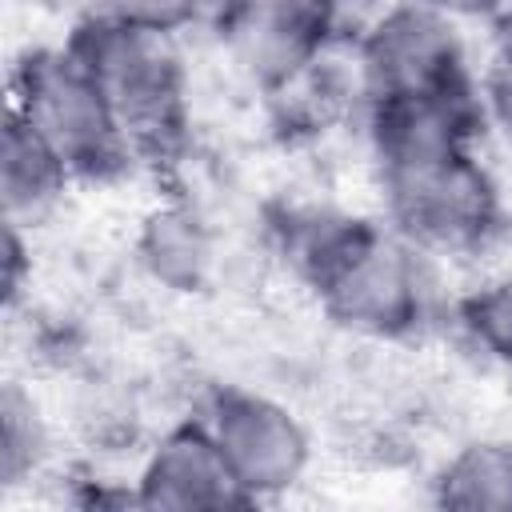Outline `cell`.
<instances>
[{
	"label": "cell",
	"mask_w": 512,
	"mask_h": 512,
	"mask_svg": "<svg viewBox=\"0 0 512 512\" xmlns=\"http://www.w3.org/2000/svg\"><path fill=\"white\" fill-rule=\"evenodd\" d=\"M384 224L424 256H476L504 224V196L480 148L380 168Z\"/></svg>",
	"instance_id": "4"
},
{
	"label": "cell",
	"mask_w": 512,
	"mask_h": 512,
	"mask_svg": "<svg viewBox=\"0 0 512 512\" xmlns=\"http://www.w3.org/2000/svg\"><path fill=\"white\" fill-rule=\"evenodd\" d=\"M92 12L116 16L124 24H140L152 32H172V36L200 24V0H96Z\"/></svg>",
	"instance_id": "15"
},
{
	"label": "cell",
	"mask_w": 512,
	"mask_h": 512,
	"mask_svg": "<svg viewBox=\"0 0 512 512\" xmlns=\"http://www.w3.org/2000/svg\"><path fill=\"white\" fill-rule=\"evenodd\" d=\"M24 236H28V228L4 220V300H8V308H16L24 284L32 280V256H28L32 248Z\"/></svg>",
	"instance_id": "16"
},
{
	"label": "cell",
	"mask_w": 512,
	"mask_h": 512,
	"mask_svg": "<svg viewBox=\"0 0 512 512\" xmlns=\"http://www.w3.org/2000/svg\"><path fill=\"white\" fill-rule=\"evenodd\" d=\"M64 48L96 80L144 164L172 160L188 140V68L172 32L88 12Z\"/></svg>",
	"instance_id": "1"
},
{
	"label": "cell",
	"mask_w": 512,
	"mask_h": 512,
	"mask_svg": "<svg viewBox=\"0 0 512 512\" xmlns=\"http://www.w3.org/2000/svg\"><path fill=\"white\" fill-rule=\"evenodd\" d=\"M460 336L488 360L512 368V272L464 292L452 308Z\"/></svg>",
	"instance_id": "14"
},
{
	"label": "cell",
	"mask_w": 512,
	"mask_h": 512,
	"mask_svg": "<svg viewBox=\"0 0 512 512\" xmlns=\"http://www.w3.org/2000/svg\"><path fill=\"white\" fill-rule=\"evenodd\" d=\"M196 416L224 452L248 504L276 500L304 480L312 464V436L284 400L244 384H220Z\"/></svg>",
	"instance_id": "6"
},
{
	"label": "cell",
	"mask_w": 512,
	"mask_h": 512,
	"mask_svg": "<svg viewBox=\"0 0 512 512\" xmlns=\"http://www.w3.org/2000/svg\"><path fill=\"white\" fill-rule=\"evenodd\" d=\"M484 132H488V112L480 84L364 104V136L376 168H400L448 152H468L480 148Z\"/></svg>",
	"instance_id": "8"
},
{
	"label": "cell",
	"mask_w": 512,
	"mask_h": 512,
	"mask_svg": "<svg viewBox=\"0 0 512 512\" xmlns=\"http://www.w3.org/2000/svg\"><path fill=\"white\" fill-rule=\"evenodd\" d=\"M76 184L72 168L60 160V152L12 108L4 112V136H0V200L4 220L20 228L44 224L64 192Z\"/></svg>",
	"instance_id": "10"
},
{
	"label": "cell",
	"mask_w": 512,
	"mask_h": 512,
	"mask_svg": "<svg viewBox=\"0 0 512 512\" xmlns=\"http://www.w3.org/2000/svg\"><path fill=\"white\" fill-rule=\"evenodd\" d=\"M220 36L252 84L292 92L344 36V16L332 0H248Z\"/></svg>",
	"instance_id": "7"
},
{
	"label": "cell",
	"mask_w": 512,
	"mask_h": 512,
	"mask_svg": "<svg viewBox=\"0 0 512 512\" xmlns=\"http://www.w3.org/2000/svg\"><path fill=\"white\" fill-rule=\"evenodd\" d=\"M460 84H476L460 24L428 4L396 0L356 32V92L364 104Z\"/></svg>",
	"instance_id": "5"
},
{
	"label": "cell",
	"mask_w": 512,
	"mask_h": 512,
	"mask_svg": "<svg viewBox=\"0 0 512 512\" xmlns=\"http://www.w3.org/2000/svg\"><path fill=\"white\" fill-rule=\"evenodd\" d=\"M308 292L328 320L364 340H412L432 320L428 256L368 216H360Z\"/></svg>",
	"instance_id": "3"
},
{
	"label": "cell",
	"mask_w": 512,
	"mask_h": 512,
	"mask_svg": "<svg viewBox=\"0 0 512 512\" xmlns=\"http://www.w3.org/2000/svg\"><path fill=\"white\" fill-rule=\"evenodd\" d=\"M8 108L60 152L76 184H112L144 164L120 116L64 44L28 48L12 64Z\"/></svg>",
	"instance_id": "2"
},
{
	"label": "cell",
	"mask_w": 512,
	"mask_h": 512,
	"mask_svg": "<svg viewBox=\"0 0 512 512\" xmlns=\"http://www.w3.org/2000/svg\"><path fill=\"white\" fill-rule=\"evenodd\" d=\"M132 504L160 512H220L248 508L224 452L200 416H188L160 432L132 476Z\"/></svg>",
	"instance_id": "9"
},
{
	"label": "cell",
	"mask_w": 512,
	"mask_h": 512,
	"mask_svg": "<svg viewBox=\"0 0 512 512\" xmlns=\"http://www.w3.org/2000/svg\"><path fill=\"white\" fill-rule=\"evenodd\" d=\"M52 456V432L20 384H8L0 396V484L20 488L44 472Z\"/></svg>",
	"instance_id": "13"
},
{
	"label": "cell",
	"mask_w": 512,
	"mask_h": 512,
	"mask_svg": "<svg viewBox=\"0 0 512 512\" xmlns=\"http://www.w3.org/2000/svg\"><path fill=\"white\" fill-rule=\"evenodd\" d=\"M488 28H492L488 72H512V0H508V8H504Z\"/></svg>",
	"instance_id": "19"
},
{
	"label": "cell",
	"mask_w": 512,
	"mask_h": 512,
	"mask_svg": "<svg viewBox=\"0 0 512 512\" xmlns=\"http://www.w3.org/2000/svg\"><path fill=\"white\" fill-rule=\"evenodd\" d=\"M432 500L460 512H512V444L468 440L432 476Z\"/></svg>",
	"instance_id": "12"
},
{
	"label": "cell",
	"mask_w": 512,
	"mask_h": 512,
	"mask_svg": "<svg viewBox=\"0 0 512 512\" xmlns=\"http://www.w3.org/2000/svg\"><path fill=\"white\" fill-rule=\"evenodd\" d=\"M480 92H484L488 128H496L512 144V72H488L480 80Z\"/></svg>",
	"instance_id": "17"
},
{
	"label": "cell",
	"mask_w": 512,
	"mask_h": 512,
	"mask_svg": "<svg viewBox=\"0 0 512 512\" xmlns=\"http://www.w3.org/2000/svg\"><path fill=\"white\" fill-rule=\"evenodd\" d=\"M136 264L164 292H180V296L200 292L212 280V264H216V240L208 220L188 200L176 196L156 204L140 220Z\"/></svg>",
	"instance_id": "11"
},
{
	"label": "cell",
	"mask_w": 512,
	"mask_h": 512,
	"mask_svg": "<svg viewBox=\"0 0 512 512\" xmlns=\"http://www.w3.org/2000/svg\"><path fill=\"white\" fill-rule=\"evenodd\" d=\"M244 4H248V0H200V24L224 32V28L232 24V16H236Z\"/></svg>",
	"instance_id": "20"
},
{
	"label": "cell",
	"mask_w": 512,
	"mask_h": 512,
	"mask_svg": "<svg viewBox=\"0 0 512 512\" xmlns=\"http://www.w3.org/2000/svg\"><path fill=\"white\" fill-rule=\"evenodd\" d=\"M420 4H428L432 12L456 24H492L508 8V0H420Z\"/></svg>",
	"instance_id": "18"
}]
</instances>
